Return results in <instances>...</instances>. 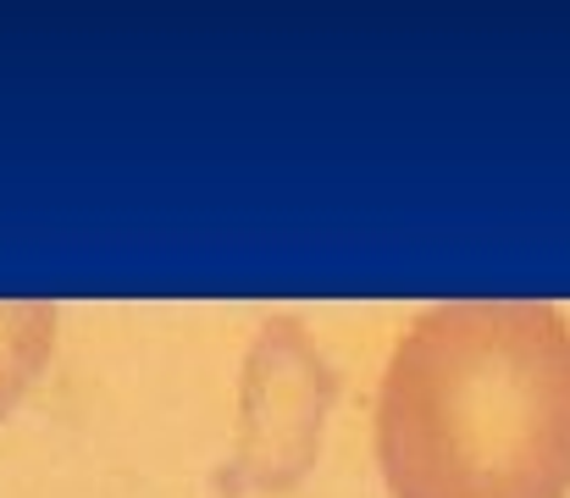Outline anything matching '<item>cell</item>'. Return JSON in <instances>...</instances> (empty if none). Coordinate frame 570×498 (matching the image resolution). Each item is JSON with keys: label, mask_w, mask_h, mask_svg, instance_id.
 Masks as SVG:
<instances>
[{"label": "cell", "mask_w": 570, "mask_h": 498, "mask_svg": "<svg viewBox=\"0 0 570 498\" xmlns=\"http://www.w3.org/2000/svg\"><path fill=\"white\" fill-rule=\"evenodd\" d=\"M387 498H570V316L549 300H438L377 382Z\"/></svg>", "instance_id": "1"}, {"label": "cell", "mask_w": 570, "mask_h": 498, "mask_svg": "<svg viewBox=\"0 0 570 498\" xmlns=\"http://www.w3.org/2000/svg\"><path fill=\"white\" fill-rule=\"evenodd\" d=\"M338 399V371L316 349L299 316H266L238 388V449L233 477L255 494H288L311 477L322 455V432Z\"/></svg>", "instance_id": "2"}, {"label": "cell", "mask_w": 570, "mask_h": 498, "mask_svg": "<svg viewBox=\"0 0 570 498\" xmlns=\"http://www.w3.org/2000/svg\"><path fill=\"white\" fill-rule=\"evenodd\" d=\"M56 349V305L45 300H0V421L22 404L33 377Z\"/></svg>", "instance_id": "3"}]
</instances>
